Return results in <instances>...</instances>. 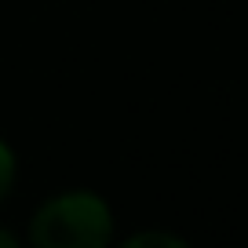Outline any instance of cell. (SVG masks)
Returning <instances> with one entry per match:
<instances>
[{
	"label": "cell",
	"mask_w": 248,
	"mask_h": 248,
	"mask_svg": "<svg viewBox=\"0 0 248 248\" xmlns=\"http://www.w3.org/2000/svg\"><path fill=\"white\" fill-rule=\"evenodd\" d=\"M15 245H18V241H15V233L0 226V248H15Z\"/></svg>",
	"instance_id": "cell-4"
},
{
	"label": "cell",
	"mask_w": 248,
	"mask_h": 248,
	"mask_svg": "<svg viewBox=\"0 0 248 248\" xmlns=\"http://www.w3.org/2000/svg\"><path fill=\"white\" fill-rule=\"evenodd\" d=\"M113 237V212L95 190H66L44 201L30 219L37 248H102Z\"/></svg>",
	"instance_id": "cell-1"
},
{
	"label": "cell",
	"mask_w": 248,
	"mask_h": 248,
	"mask_svg": "<svg viewBox=\"0 0 248 248\" xmlns=\"http://www.w3.org/2000/svg\"><path fill=\"white\" fill-rule=\"evenodd\" d=\"M15 175H18V157L8 142L0 139V201L11 194V186H15Z\"/></svg>",
	"instance_id": "cell-2"
},
{
	"label": "cell",
	"mask_w": 248,
	"mask_h": 248,
	"mask_svg": "<svg viewBox=\"0 0 248 248\" xmlns=\"http://www.w3.org/2000/svg\"><path fill=\"white\" fill-rule=\"evenodd\" d=\"M142 245H164V248H183L186 241L175 233H132L124 241V248H142Z\"/></svg>",
	"instance_id": "cell-3"
}]
</instances>
